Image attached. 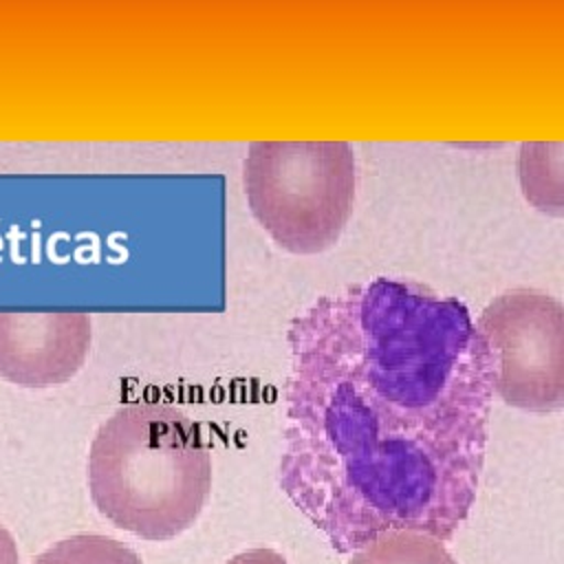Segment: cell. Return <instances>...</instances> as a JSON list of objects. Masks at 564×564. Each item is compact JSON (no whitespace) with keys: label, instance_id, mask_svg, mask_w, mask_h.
Returning a JSON list of instances; mask_svg holds the SVG:
<instances>
[{"label":"cell","instance_id":"1","mask_svg":"<svg viewBox=\"0 0 564 564\" xmlns=\"http://www.w3.org/2000/svg\"><path fill=\"white\" fill-rule=\"evenodd\" d=\"M278 482L348 555L388 529L449 540L487 447L494 368L465 302L379 275L326 293L286 330Z\"/></svg>","mask_w":564,"mask_h":564},{"label":"cell","instance_id":"2","mask_svg":"<svg viewBox=\"0 0 564 564\" xmlns=\"http://www.w3.org/2000/svg\"><path fill=\"white\" fill-rule=\"evenodd\" d=\"M88 489L99 513L145 540H170L198 518L212 489L203 430L165 403L119 408L95 434Z\"/></svg>","mask_w":564,"mask_h":564},{"label":"cell","instance_id":"3","mask_svg":"<svg viewBox=\"0 0 564 564\" xmlns=\"http://www.w3.org/2000/svg\"><path fill=\"white\" fill-rule=\"evenodd\" d=\"M242 178L249 209L275 245L319 253L350 216L355 152L346 141H253Z\"/></svg>","mask_w":564,"mask_h":564},{"label":"cell","instance_id":"4","mask_svg":"<svg viewBox=\"0 0 564 564\" xmlns=\"http://www.w3.org/2000/svg\"><path fill=\"white\" fill-rule=\"evenodd\" d=\"M494 368V394L527 412H557L564 405V313L562 304L533 289L496 295L478 317Z\"/></svg>","mask_w":564,"mask_h":564},{"label":"cell","instance_id":"5","mask_svg":"<svg viewBox=\"0 0 564 564\" xmlns=\"http://www.w3.org/2000/svg\"><path fill=\"white\" fill-rule=\"evenodd\" d=\"M90 348L86 313H0V377L46 388L68 381Z\"/></svg>","mask_w":564,"mask_h":564},{"label":"cell","instance_id":"6","mask_svg":"<svg viewBox=\"0 0 564 564\" xmlns=\"http://www.w3.org/2000/svg\"><path fill=\"white\" fill-rule=\"evenodd\" d=\"M348 564H458L443 540L410 531L388 529L361 549L352 551Z\"/></svg>","mask_w":564,"mask_h":564},{"label":"cell","instance_id":"7","mask_svg":"<svg viewBox=\"0 0 564 564\" xmlns=\"http://www.w3.org/2000/svg\"><path fill=\"white\" fill-rule=\"evenodd\" d=\"M31 564H143L139 553L128 544L106 538L79 533L64 538L42 551Z\"/></svg>","mask_w":564,"mask_h":564},{"label":"cell","instance_id":"8","mask_svg":"<svg viewBox=\"0 0 564 564\" xmlns=\"http://www.w3.org/2000/svg\"><path fill=\"white\" fill-rule=\"evenodd\" d=\"M225 564H289V562L273 549H249L234 555Z\"/></svg>","mask_w":564,"mask_h":564},{"label":"cell","instance_id":"9","mask_svg":"<svg viewBox=\"0 0 564 564\" xmlns=\"http://www.w3.org/2000/svg\"><path fill=\"white\" fill-rule=\"evenodd\" d=\"M0 564H20L15 540L4 527H0Z\"/></svg>","mask_w":564,"mask_h":564}]
</instances>
